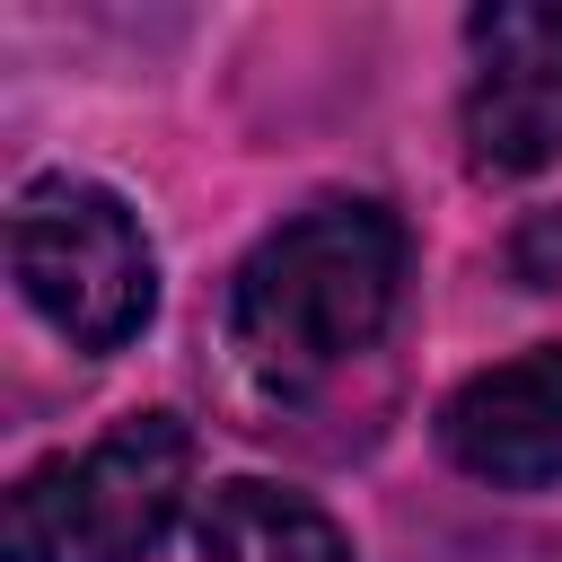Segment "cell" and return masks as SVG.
Returning a JSON list of instances; mask_svg holds the SVG:
<instances>
[{"label": "cell", "mask_w": 562, "mask_h": 562, "mask_svg": "<svg viewBox=\"0 0 562 562\" xmlns=\"http://www.w3.org/2000/svg\"><path fill=\"white\" fill-rule=\"evenodd\" d=\"M193 544L202 562H360L342 518L290 483H263V474H228L202 492V518H193Z\"/></svg>", "instance_id": "8992f818"}, {"label": "cell", "mask_w": 562, "mask_h": 562, "mask_svg": "<svg viewBox=\"0 0 562 562\" xmlns=\"http://www.w3.org/2000/svg\"><path fill=\"white\" fill-rule=\"evenodd\" d=\"M474 79L457 105L474 176H536L562 158V0H492L465 18Z\"/></svg>", "instance_id": "277c9868"}, {"label": "cell", "mask_w": 562, "mask_h": 562, "mask_svg": "<svg viewBox=\"0 0 562 562\" xmlns=\"http://www.w3.org/2000/svg\"><path fill=\"white\" fill-rule=\"evenodd\" d=\"M509 255H518V281H527V290H553V281H562V211H536Z\"/></svg>", "instance_id": "52a82bcc"}, {"label": "cell", "mask_w": 562, "mask_h": 562, "mask_svg": "<svg viewBox=\"0 0 562 562\" xmlns=\"http://www.w3.org/2000/svg\"><path fill=\"white\" fill-rule=\"evenodd\" d=\"M404 220L369 193L307 202L281 220L228 281V342L272 395H307L360 351L404 307Z\"/></svg>", "instance_id": "6da1fadb"}, {"label": "cell", "mask_w": 562, "mask_h": 562, "mask_svg": "<svg viewBox=\"0 0 562 562\" xmlns=\"http://www.w3.org/2000/svg\"><path fill=\"white\" fill-rule=\"evenodd\" d=\"M9 272L18 299L88 360L123 351L158 316V255L132 202L97 176H35L9 211Z\"/></svg>", "instance_id": "7a4b0ae2"}, {"label": "cell", "mask_w": 562, "mask_h": 562, "mask_svg": "<svg viewBox=\"0 0 562 562\" xmlns=\"http://www.w3.org/2000/svg\"><path fill=\"white\" fill-rule=\"evenodd\" d=\"M193 492V430L176 413H123L105 439L18 474L9 562H140Z\"/></svg>", "instance_id": "3957f363"}, {"label": "cell", "mask_w": 562, "mask_h": 562, "mask_svg": "<svg viewBox=\"0 0 562 562\" xmlns=\"http://www.w3.org/2000/svg\"><path fill=\"white\" fill-rule=\"evenodd\" d=\"M439 448L492 492H562V342L474 369L439 404Z\"/></svg>", "instance_id": "5b68a950"}]
</instances>
